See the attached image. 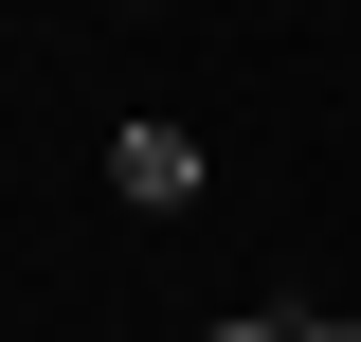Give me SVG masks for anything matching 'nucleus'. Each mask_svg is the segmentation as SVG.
Here are the masks:
<instances>
[{
  "instance_id": "obj_3",
  "label": "nucleus",
  "mask_w": 361,
  "mask_h": 342,
  "mask_svg": "<svg viewBox=\"0 0 361 342\" xmlns=\"http://www.w3.org/2000/svg\"><path fill=\"white\" fill-rule=\"evenodd\" d=\"M199 342H289V324H271V306H253V324H199Z\"/></svg>"
},
{
  "instance_id": "obj_1",
  "label": "nucleus",
  "mask_w": 361,
  "mask_h": 342,
  "mask_svg": "<svg viewBox=\"0 0 361 342\" xmlns=\"http://www.w3.org/2000/svg\"><path fill=\"white\" fill-rule=\"evenodd\" d=\"M199 180H217V163H199L180 108H127V127H109V198H127V216H180Z\"/></svg>"
},
{
  "instance_id": "obj_2",
  "label": "nucleus",
  "mask_w": 361,
  "mask_h": 342,
  "mask_svg": "<svg viewBox=\"0 0 361 342\" xmlns=\"http://www.w3.org/2000/svg\"><path fill=\"white\" fill-rule=\"evenodd\" d=\"M289 342H361V324H343V306H307V324H289Z\"/></svg>"
}]
</instances>
